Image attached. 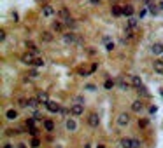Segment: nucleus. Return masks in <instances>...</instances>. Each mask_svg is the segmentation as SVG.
<instances>
[{
  "instance_id": "nucleus-1",
  "label": "nucleus",
  "mask_w": 163,
  "mask_h": 148,
  "mask_svg": "<svg viewBox=\"0 0 163 148\" xmlns=\"http://www.w3.org/2000/svg\"><path fill=\"white\" fill-rule=\"evenodd\" d=\"M63 42H65V44H70V45H72V44H81L82 40L77 37L76 33H65V35H63Z\"/></svg>"
},
{
  "instance_id": "nucleus-2",
  "label": "nucleus",
  "mask_w": 163,
  "mask_h": 148,
  "mask_svg": "<svg viewBox=\"0 0 163 148\" xmlns=\"http://www.w3.org/2000/svg\"><path fill=\"white\" fill-rule=\"evenodd\" d=\"M88 126L90 127H98L100 126V117L97 113H90L88 115Z\"/></svg>"
},
{
  "instance_id": "nucleus-3",
  "label": "nucleus",
  "mask_w": 163,
  "mask_h": 148,
  "mask_svg": "<svg viewBox=\"0 0 163 148\" xmlns=\"http://www.w3.org/2000/svg\"><path fill=\"white\" fill-rule=\"evenodd\" d=\"M128 124H130V115H128V113H119V115H118V126L125 127V126H128Z\"/></svg>"
},
{
  "instance_id": "nucleus-4",
  "label": "nucleus",
  "mask_w": 163,
  "mask_h": 148,
  "mask_svg": "<svg viewBox=\"0 0 163 148\" xmlns=\"http://www.w3.org/2000/svg\"><path fill=\"white\" fill-rule=\"evenodd\" d=\"M46 108H48L51 113H58V111H61V106L58 105V103H54V101L49 99L48 103H46Z\"/></svg>"
},
{
  "instance_id": "nucleus-5",
  "label": "nucleus",
  "mask_w": 163,
  "mask_h": 148,
  "mask_svg": "<svg viewBox=\"0 0 163 148\" xmlns=\"http://www.w3.org/2000/svg\"><path fill=\"white\" fill-rule=\"evenodd\" d=\"M70 113L74 117H79V115H82V113H84V106L81 105V103H76V105L72 106L70 108Z\"/></svg>"
},
{
  "instance_id": "nucleus-6",
  "label": "nucleus",
  "mask_w": 163,
  "mask_h": 148,
  "mask_svg": "<svg viewBox=\"0 0 163 148\" xmlns=\"http://www.w3.org/2000/svg\"><path fill=\"white\" fill-rule=\"evenodd\" d=\"M33 56H35L33 53H25V54L21 56V61H23L25 64H30V66H32L33 61H35V58H33Z\"/></svg>"
},
{
  "instance_id": "nucleus-7",
  "label": "nucleus",
  "mask_w": 163,
  "mask_h": 148,
  "mask_svg": "<svg viewBox=\"0 0 163 148\" xmlns=\"http://www.w3.org/2000/svg\"><path fill=\"white\" fill-rule=\"evenodd\" d=\"M58 16H60L61 21H67V19H70V12H69L67 7H61L60 11H58Z\"/></svg>"
},
{
  "instance_id": "nucleus-8",
  "label": "nucleus",
  "mask_w": 163,
  "mask_h": 148,
  "mask_svg": "<svg viewBox=\"0 0 163 148\" xmlns=\"http://www.w3.org/2000/svg\"><path fill=\"white\" fill-rule=\"evenodd\" d=\"M39 105H40L39 98H30V99H28V108H32V110H37Z\"/></svg>"
},
{
  "instance_id": "nucleus-9",
  "label": "nucleus",
  "mask_w": 163,
  "mask_h": 148,
  "mask_svg": "<svg viewBox=\"0 0 163 148\" xmlns=\"http://www.w3.org/2000/svg\"><path fill=\"white\" fill-rule=\"evenodd\" d=\"M153 68H154V72H156V73H161L163 75V61H161V59L154 61V63H153Z\"/></svg>"
},
{
  "instance_id": "nucleus-10",
  "label": "nucleus",
  "mask_w": 163,
  "mask_h": 148,
  "mask_svg": "<svg viewBox=\"0 0 163 148\" xmlns=\"http://www.w3.org/2000/svg\"><path fill=\"white\" fill-rule=\"evenodd\" d=\"M142 108H144V105H142L140 99H137V101H133V103H132V110L137 111V113H139V111H142Z\"/></svg>"
},
{
  "instance_id": "nucleus-11",
  "label": "nucleus",
  "mask_w": 163,
  "mask_h": 148,
  "mask_svg": "<svg viewBox=\"0 0 163 148\" xmlns=\"http://www.w3.org/2000/svg\"><path fill=\"white\" fill-rule=\"evenodd\" d=\"M151 53L154 54V56H160V54H163V45H160V44H154L151 47Z\"/></svg>"
},
{
  "instance_id": "nucleus-12",
  "label": "nucleus",
  "mask_w": 163,
  "mask_h": 148,
  "mask_svg": "<svg viewBox=\"0 0 163 148\" xmlns=\"http://www.w3.org/2000/svg\"><path fill=\"white\" fill-rule=\"evenodd\" d=\"M40 40H42V42H51V40H53V33L51 32H42L40 33Z\"/></svg>"
},
{
  "instance_id": "nucleus-13",
  "label": "nucleus",
  "mask_w": 163,
  "mask_h": 148,
  "mask_svg": "<svg viewBox=\"0 0 163 148\" xmlns=\"http://www.w3.org/2000/svg\"><path fill=\"white\" fill-rule=\"evenodd\" d=\"M121 148H133V139H130V138L121 139Z\"/></svg>"
},
{
  "instance_id": "nucleus-14",
  "label": "nucleus",
  "mask_w": 163,
  "mask_h": 148,
  "mask_svg": "<svg viewBox=\"0 0 163 148\" xmlns=\"http://www.w3.org/2000/svg\"><path fill=\"white\" fill-rule=\"evenodd\" d=\"M63 25H65L63 21H54L53 25H51V26H53V30H54V32H58V33H60V32H63Z\"/></svg>"
},
{
  "instance_id": "nucleus-15",
  "label": "nucleus",
  "mask_w": 163,
  "mask_h": 148,
  "mask_svg": "<svg viewBox=\"0 0 163 148\" xmlns=\"http://www.w3.org/2000/svg\"><path fill=\"white\" fill-rule=\"evenodd\" d=\"M132 85H133L135 89L142 87V80H140V77H137V75H133V77H132Z\"/></svg>"
},
{
  "instance_id": "nucleus-16",
  "label": "nucleus",
  "mask_w": 163,
  "mask_h": 148,
  "mask_svg": "<svg viewBox=\"0 0 163 148\" xmlns=\"http://www.w3.org/2000/svg\"><path fill=\"white\" fill-rule=\"evenodd\" d=\"M37 98H39V101H40V103H44V105H46V103L49 101L48 92H42V91H40V92H37Z\"/></svg>"
},
{
  "instance_id": "nucleus-17",
  "label": "nucleus",
  "mask_w": 163,
  "mask_h": 148,
  "mask_svg": "<svg viewBox=\"0 0 163 148\" xmlns=\"http://www.w3.org/2000/svg\"><path fill=\"white\" fill-rule=\"evenodd\" d=\"M6 117H7V120H16V119H18V111L11 108V110H7Z\"/></svg>"
},
{
  "instance_id": "nucleus-18",
  "label": "nucleus",
  "mask_w": 163,
  "mask_h": 148,
  "mask_svg": "<svg viewBox=\"0 0 163 148\" xmlns=\"http://www.w3.org/2000/svg\"><path fill=\"white\" fill-rule=\"evenodd\" d=\"M42 14H44V16H53V14H54V9H53V7H51V6H44L42 7Z\"/></svg>"
},
{
  "instance_id": "nucleus-19",
  "label": "nucleus",
  "mask_w": 163,
  "mask_h": 148,
  "mask_svg": "<svg viewBox=\"0 0 163 148\" xmlns=\"http://www.w3.org/2000/svg\"><path fill=\"white\" fill-rule=\"evenodd\" d=\"M137 26H139V21H137L135 18H130V19H128V23H126V28H132V30H135Z\"/></svg>"
},
{
  "instance_id": "nucleus-20",
  "label": "nucleus",
  "mask_w": 163,
  "mask_h": 148,
  "mask_svg": "<svg viewBox=\"0 0 163 148\" xmlns=\"http://www.w3.org/2000/svg\"><path fill=\"white\" fill-rule=\"evenodd\" d=\"M44 129H46L48 132L54 131V122L53 120H44Z\"/></svg>"
},
{
  "instance_id": "nucleus-21",
  "label": "nucleus",
  "mask_w": 163,
  "mask_h": 148,
  "mask_svg": "<svg viewBox=\"0 0 163 148\" xmlns=\"http://www.w3.org/2000/svg\"><path fill=\"white\" fill-rule=\"evenodd\" d=\"M121 9H123V14H125V16L132 18V14H133V7L132 6H123Z\"/></svg>"
},
{
  "instance_id": "nucleus-22",
  "label": "nucleus",
  "mask_w": 163,
  "mask_h": 148,
  "mask_svg": "<svg viewBox=\"0 0 163 148\" xmlns=\"http://www.w3.org/2000/svg\"><path fill=\"white\" fill-rule=\"evenodd\" d=\"M65 126H67V129H69V131H76V120H72V119H69V120L65 122Z\"/></svg>"
},
{
  "instance_id": "nucleus-23",
  "label": "nucleus",
  "mask_w": 163,
  "mask_h": 148,
  "mask_svg": "<svg viewBox=\"0 0 163 148\" xmlns=\"http://www.w3.org/2000/svg\"><path fill=\"white\" fill-rule=\"evenodd\" d=\"M111 12H112V16H121V14H123V9H121L119 6H112Z\"/></svg>"
},
{
  "instance_id": "nucleus-24",
  "label": "nucleus",
  "mask_w": 163,
  "mask_h": 148,
  "mask_svg": "<svg viewBox=\"0 0 163 148\" xmlns=\"http://www.w3.org/2000/svg\"><path fill=\"white\" fill-rule=\"evenodd\" d=\"M27 47L30 49V53H33V54H35V56H37V54H39V49L35 47V44H33V42H27Z\"/></svg>"
},
{
  "instance_id": "nucleus-25",
  "label": "nucleus",
  "mask_w": 163,
  "mask_h": 148,
  "mask_svg": "<svg viewBox=\"0 0 163 148\" xmlns=\"http://www.w3.org/2000/svg\"><path fill=\"white\" fill-rule=\"evenodd\" d=\"M125 37H126V40H132V38L135 37V33H133L132 28H126V30H125Z\"/></svg>"
},
{
  "instance_id": "nucleus-26",
  "label": "nucleus",
  "mask_w": 163,
  "mask_h": 148,
  "mask_svg": "<svg viewBox=\"0 0 163 148\" xmlns=\"http://www.w3.org/2000/svg\"><path fill=\"white\" fill-rule=\"evenodd\" d=\"M118 84H119V87H121L123 91H128V89H130V84H128V82H125L123 79L118 80Z\"/></svg>"
},
{
  "instance_id": "nucleus-27",
  "label": "nucleus",
  "mask_w": 163,
  "mask_h": 148,
  "mask_svg": "<svg viewBox=\"0 0 163 148\" xmlns=\"http://www.w3.org/2000/svg\"><path fill=\"white\" fill-rule=\"evenodd\" d=\"M137 91H139V94H140L142 98H149V91H147L146 87H144V85H142V87H139Z\"/></svg>"
},
{
  "instance_id": "nucleus-28",
  "label": "nucleus",
  "mask_w": 163,
  "mask_h": 148,
  "mask_svg": "<svg viewBox=\"0 0 163 148\" xmlns=\"http://www.w3.org/2000/svg\"><path fill=\"white\" fill-rule=\"evenodd\" d=\"M32 66H35V68H40V66H44V59H42V58H35V61H33Z\"/></svg>"
},
{
  "instance_id": "nucleus-29",
  "label": "nucleus",
  "mask_w": 163,
  "mask_h": 148,
  "mask_svg": "<svg viewBox=\"0 0 163 148\" xmlns=\"http://www.w3.org/2000/svg\"><path fill=\"white\" fill-rule=\"evenodd\" d=\"M103 87H105V89H112V87H114V80H111V79H107L105 80V82H103Z\"/></svg>"
},
{
  "instance_id": "nucleus-30",
  "label": "nucleus",
  "mask_w": 163,
  "mask_h": 148,
  "mask_svg": "<svg viewBox=\"0 0 163 148\" xmlns=\"http://www.w3.org/2000/svg\"><path fill=\"white\" fill-rule=\"evenodd\" d=\"M63 23H65V25H67V26H69V28H70V30H74V28L77 26V23L74 21L72 18H70V19H67V21H63Z\"/></svg>"
},
{
  "instance_id": "nucleus-31",
  "label": "nucleus",
  "mask_w": 163,
  "mask_h": 148,
  "mask_svg": "<svg viewBox=\"0 0 163 148\" xmlns=\"http://www.w3.org/2000/svg\"><path fill=\"white\" fill-rule=\"evenodd\" d=\"M30 145H32V148H39V145H40V141H39V138L35 136V138L32 139V143H30Z\"/></svg>"
},
{
  "instance_id": "nucleus-32",
  "label": "nucleus",
  "mask_w": 163,
  "mask_h": 148,
  "mask_svg": "<svg viewBox=\"0 0 163 148\" xmlns=\"http://www.w3.org/2000/svg\"><path fill=\"white\" fill-rule=\"evenodd\" d=\"M105 49H107L109 53H111V51H114V44H112V42H105Z\"/></svg>"
},
{
  "instance_id": "nucleus-33",
  "label": "nucleus",
  "mask_w": 163,
  "mask_h": 148,
  "mask_svg": "<svg viewBox=\"0 0 163 148\" xmlns=\"http://www.w3.org/2000/svg\"><path fill=\"white\" fill-rule=\"evenodd\" d=\"M28 77H32V79H37V77H39V72H37V70H32V72L28 73Z\"/></svg>"
},
{
  "instance_id": "nucleus-34",
  "label": "nucleus",
  "mask_w": 163,
  "mask_h": 148,
  "mask_svg": "<svg viewBox=\"0 0 163 148\" xmlns=\"http://www.w3.org/2000/svg\"><path fill=\"white\" fill-rule=\"evenodd\" d=\"M30 134H32V136L35 138V136L39 134V129H35V127H30Z\"/></svg>"
},
{
  "instance_id": "nucleus-35",
  "label": "nucleus",
  "mask_w": 163,
  "mask_h": 148,
  "mask_svg": "<svg viewBox=\"0 0 163 148\" xmlns=\"http://www.w3.org/2000/svg\"><path fill=\"white\" fill-rule=\"evenodd\" d=\"M149 11H151L153 14H156V12L160 11V9H158V6H149Z\"/></svg>"
},
{
  "instance_id": "nucleus-36",
  "label": "nucleus",
  "mask_w": 163,
  "mask_h": 148,
  "mask_svg": "<svg viewBox=\"0 0 163 148\" xmlns=\"http://www.w3.org/2000/svg\"><path fill=\"white\" fill-rule=\"evenodd\" d=\"M18 132L19 131H16V129H14V131H12V129H7V136H14V134H18Z\"/></svg>"
},
{
  "instance_id": "nucleus-37",
  "label": "nucleus",
  "mask_w": 163,
  "mask_h": 148,
  "mask_svg": "<svg viewBox=\"0 0 163 148\" xmlns=\"http://www.w3.org/2000/svg\"><path fill=\"white\" fill-rule=\"evenodd\" d=\"M33 124H35L33 119H28V120H27V127H33Z\"/></svg>"
},
{
  "instance_id": "nucleus-38",
  "label": "nucleus",
  "mask_w": 163,
  "mask_h": 148,
  "mask_svg": "<svg viewBox=\"0 0 163 148\" xmlns=\"http://www.w3.org/2000/svg\"><path fill=\"white\" fill-rule=\"evenodd\" d=\"M133 148H140V141L139 139H133Z\"/></svg>"
},
{
  "instance_id": "nucleus-39",
  "label": "nucleus",
  "mask_w": 163,
  "mask_h": 148,
  "mask_svg": "<svg viewBox=\"0 0 163 148\" xmlns=\"http://www.w3.org/2000/svg\"><path fill=\"white\" fill-rule=\"evenodd\" d=\"M139 126H140V127H146L147 126V120H139Z\"/></svg>"
},
{
  "instance_id": "nucleus-40",
  "label": "nucleus",
  "mask_w": 163,
  "mask_h": 148,
  "mask_svg": "<svg viewBox=\"0 0 163 148\" xmlns=\"http://www.w3.org/2000/svg\"><path fill=\"white\" fill-rule=\"evenodd\" d=\"M93 6H98V4H102V0H90Z\"/></svg>"
},
{
  "instance_id": "nucleus-41",
  "label": "nucleus",
  "mask_w": 163,
  "mask_h": 148,
  "mask_svg": "<svg viewBox=\"0 0 163 148\" xmlns=\"http://www.w3.org/2000/svg\"><path fill=\"white\" fill-rule=\"evenodd\" d=\"M76 103H81V105H82V103H84V99H82L81 96H77V98H76Z\"/></svg>"
},
{
  "instance_id": "nucleus-42",
  "label": "nucleus",
  "mask_w": 163,
  "mask_h": 148,
  "mask_svg": "<svg viewBox=\"0 0 163 148\" xmlns=\"http://www.w3.org/2000/svg\"><path fill=\"white\" fill-rule=\"evenodd\" d=\"M0 40H6V32H4V30L0 32Z\"/></svg>"
},
{
  "instance_id": "nucleus-43",
  "label": "nucleus",
  "mask_w": 163,
  "mask_h": 148,
  "mask_svg": "<svg viewBox=\"0 0 163 148\" xmlns=\"http://www.w3.org/2000/svg\"><path fill=\"white\" fill-rule=\"evenodd\" d=\"M156 110H158L156 106H151V108H149V111H151V113H156Z\"/></svg>"
},
{
  "instance_id": "nucleus-44",
  "label": "nucleus",
  "mask_w": 163,
  "mask_h": 148,
  "mask_svg": "<svg viewBox=\"0 0 163 148\" xmlns=\"http://www.w3.org/2000/svg\"><path fill=\"white\" fill-rule=\"evenodd\" d=\"M158 9H160V11H163V2H160V4H158Z\"/></svg>"
},
{
  "instance_id": "nucleus-45",
  "label": "nucleus",
  "mask_w": 163,
  "mask_h": 148,
  "mask_svg": "<svg viewBox=\"0 0 163 148\" xmlns=\"http://www.w3.org/2000/svg\"><path fill=\"white\" fill-rule=\"evenodd\" d=\"M4 148H14V146H12L11 143H7V145H4Z\"/></svg>"
},
{
  "instance_id": "nucleus-46",
  "label": "nucleus",
  "mask_w": 163,
  "mask_h": 148,
  "mask_svg": "<svg viewBox=\"0 0 163 148\" xmlns=\"http://www.w3.org/2000/svg\"><path fill=\"white\" fill-rule=\"evenodd\" d=\"M18 148H27V145H23V143H21V145H19Z\"/></svg>"
},
{
  "instance_id": "nucleus-47",
  "label": "nucleus",
  "mask_w": 163,
  "mask_h": 148,
  "mask_svg": "<svg viewBox=\"0 0 163 148\" xmlns=\"http://www.w3.org/2000/svg\"><path fill=\"white\" fill-rule=\"evenodd\" d=\"M142 2H144V4H151V0H142Z\"/></svg>"
},
{
  "instance_id": "nucleus-48",
  "label": "nucleus",
  "mask_w": 163,
  "mask_h": 148,
  "mask_svg": "<svg viewBox=\"0 0 163 148\" xmlns=\"http://www.w3.org/2000/svg\"><path fill=\"white\" fill-rule=\"evenodd\" d=\"M98 148H105V146H103V145H98Z\"/></svg>"
},
{
  "instance_id": "nucleus-49",
  "label": "nucleus",
  "mask_w": 163,
  "mask_h": 148,
  "mask_svg": "<svg viewBox=\"0 0 163 148\" xmlns=\"http://www.w3.org/2000/svg\"><path fill=\"white\" fill-rule=\"evenodd\" d=\"M161 45H163V44H161Z\"/></svg>"
}]
</instances>
